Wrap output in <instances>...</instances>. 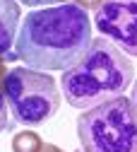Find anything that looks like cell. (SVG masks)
<instances>
[{
  "label": "cell",
  "instance_id": "cell-1",
  "mask_svg": "<svg viewBox=\"0 0 137 152\" xmlns=\"http://www.w3.org/2000/svg\"><path fill=\"white\" fill-rule=\"evenodd\" d=\"M91 44V20L70 0L63 5L31 10L14 39L17 61L34 70H67L82 61Z\"/></svg>",
  "mask_w": 137,
  "mask_h": 152
},
{
  "label": "cell",
  "instance_id": "cell-2",
  "mask_svg": "<svg viewBox=\"0 0 137 152\" xmlns=\"http://www.w3.org/2000/svg\"><path fill=\"white\" fill-rule=\"evenodd\" d=\"M135 65L115 44L99 36L91 39L80 63L63 70L60 87L65 99L75 109H91L108 99L123 97L130 89Z\"/></svg>",
  "mask_w": 137,
  "mask_h": 152
},
{
  "label": "cell",
  "instance_id": "cell-3",
  "mask_svg": "<svg viewBox=\"0 0 137 152\" xmlns=\"http://www.w3.org/2000/svg\"><path fill=\"white\" fill-rule=\"evenodd\" d=\"M84 152H137V113L128 97L91 106L77 118Z\"/></svg>",
  "mask_w": 137,
  "mask_h": 152
},
{
  "label": "cell",
  "instance_id": "cell-4",
  "mask_svg": "<svg viewBox=\"0 0 137 152\" xmlns=\"http://www.w3.org/2000/svg\"><path fill=\"white\" fill-rule=\"evenodd\" d=\"M3 94L17 123L41 126L51 121L60 109V89L43 70L12 68L3 75Z\"/></svg>",
  "mask_w": 137,
  "mask_h": 152
},
{
  "label": "cell",
  "instance_id": "cell-5",
  "mask_svg": "<svg viewBox=\"0 0 137 152\" xmlns=\"http://www.w3.org/2000/svg\"><path fill=\"white\" fill-rule=\"evenodd\" d=\"M94 24L104 39L137 58V0H106L94 12Z\"/></svg>",
  "mask_w": 137,
  "mask_h": 152
},
{
  "label": "cell",
  "instance_id": "cell-6",
  "mask_svg": "<svg viewBox=\"0 0 137 152\" xmlns=\"http://www.w3.org/2000/svg\"><path fill=\"white\" fill-rule=\"evenodd\" d=\"M19 17H22V10L17 0H0V56L3 58L12 53L10 48L14 46L19 31Z\"/></svg>",
  "mask_w": 137,
  "mask_h": 152
},
{
  "label": "cell",
  "instance_id": "cell-7",
  "mask_svg": "<svg viewBox=\"0 0 137 152\" xmlns=\"http://www.w3.org/2000/svg\"><path fill=\"white\" fill-rule=\"evenodd\" d=\"M43 140L36 130H22L12 138V152H41Z\"/></svg>",
  "mask_w": 137,
  "mask_h": 152
},
{
  "label": "cell",
  "instance_id": "cell-8",
  "mask_svg": "<svg viewBox=\"0 0 137 152\" xmlns=\"http://www.w3.org/2000/svg\"><path fill=\"white\" fill-rule=\"evenodd\" d=\"M27 7H51V5H63V3H70V0H17Z\"/></svg>",
  "mask_w": 137,
  "mask_h": 152
},
{
  "label": "cell",
  "instance_id": "cell-9",
  "mask_svg": "<svg viewBox=\"0 0 137 152\" xmlns=\"http://www.w3.org/2000/svg\"><path fill=\"white\" fill-rule=\"evenodd\" d=\"M7 99H5V94H3V87H0V133H3L7 128Z\"/></svg>",
  "mask_w": 137,
  "mask_h": 152
},
{
  "label": "cell",
  "instance_id": "cell-10",
  "mask_svg": "<svg viewBox=\"0 0 137 152\" xmlns=\"http://www.w3.org/2000/svg\"><path fill=\"white\" fill-rule=\"evenodd\" d=\"M75 3L80 5V7H84V10H89V7H91V10H99L106 0H75Z\"/></svg>",
  "mask_w": 137,
  "mask_h": 152
},
{
  "label": "cell",
  "instance_id": "cell-11",
  "mask_svg": "<svg viewBox=\"0 0 137 152\" xmlns=\"http://www.w3.org/2000/svg\"><path fill=\"white\" fill-rule=\"evenodd\" d=\"M130 102H132L135 113H137V80H135V85H132V89H130Z\"/></svg>",
  "mask_w": 137,
  "mask_h": 152
},
{
  "label": "cell",
  "instance_id": "cell-12",
  "mask_svg": "<svg viewBox=\"0 0 137 152\" xmlns=\"http://www.w3.org/2000/svg\"><path fill=\"white\" fill-rule=\"evenodd\" d=\"M41 152H63V150H60V147H55V145H43Z\"/></svg>",
  "mask_w": 137,
  "mask_h": 152
},
{
  "label": "cell",
  "instance_id": "cell-13",
  "mask_svg": "<svg viewBox=\"0 0 137 152\" xmlns=\"http://www.w3.org/2000/svg\"><path fill=\"white\" fill-rule=\"evenodd\" d=\"M77 152H84V150H77Z\"/></svg>",
  "mask_w": 137,
  "mask_h": 152
}]
</instances>
